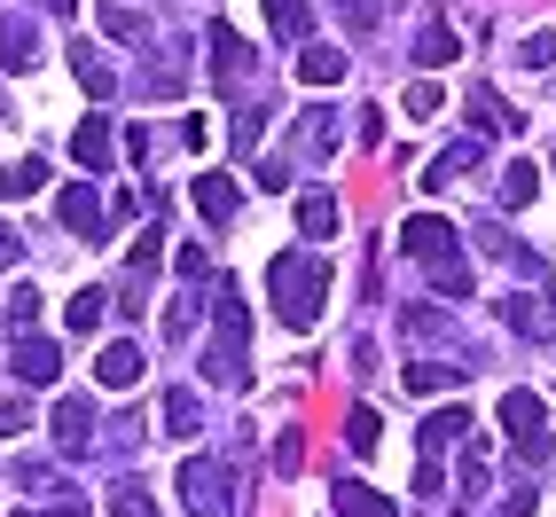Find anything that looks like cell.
<instances>
[{"instance_id": "6da1fadb", "label": "cell", "mask_w": 556, "mask_h": 517, "mask_svg": "<svg viewBox=\"0 0 556 517\" xmlns=\"http://www.w3.org/2000/svg\"><path fill=\"white\" fill-rule=\"evenodd\" d=\"M267 290H275V314H282L290 329H314V321H321V299H329V258L282 251L275 267H267Z\"/></svg>"}, {"instance_id": "7a4b0ae2", "label": "cell", "mask_w": 556, "mask_h": 517, "mask_svg": "<svg viewBox=\"0 0 556 517\" xmlns=\"http://www.w3.org/2000/svg\"><path fill=\"white\" fill-rule=\"evenodd\" d=\"M243 299L236 290H219V329H212V353H204V377L212 384H228V392H243L251 384V361H243Z\"/></svg>"}, {"instance_id": "3957f363", "label": "cell", "mask_w": 556, "mask_h": 517, "mask_svg": "<svg viewBox=\"0 0 556 517\" xmlns=\"http://www.w3.org/2000/svg\"><path fill=\"white\" fill-rule=\"evenodd\" d=\"M180 509H189V517H228L236 509V478L219 463H204V455H189V463H180Z\"/></svg>"}, {"instance_id": "277c9868", "label": "cell", "mask_w": 556, "mask_h": 517, "mask_svg": "<svg viewBox=\"0 0 556 517\" xmlns=\"http://www.w3.org/2000/svg\"><path fill=\"white\" fill-rule=\"evenodd\" d=\"M502 424H509V447L517 455H548V408H541V400L533 392H502Z\"/></svg>"}, {"instance_id": "5b68a950", "label": "cell", "mask_w": 556, "mask_h": 517, "mask_svg": "<svg viewBox=\"0 0 556 517\" xmlns=\"http://www.w3.org/2000/svg\"><path fill=\"white\" fill-rule=\"evenodd\" d=\"M9 368H16V384H55V377H63V353H55L48 338H31V329H24V338H16V361H9Z\"/></svg>"}, {"instance_id": "8992f818", "label": "cell", "mask_w": 556, "mask_h": 517, "mask_svg": "<svg viewBox=\"0 0 556 517\" xmlns=\"http://www.w3.org/2000/svg\"><path fill=\"white\" fill-rule=\"evenodd\" d=\"M55 447H63V455H87V447H94V408H87L79 392L55 400Z\"/></svg>"}, {"instance_id": "52a82bcc", "label": "cell", "mask_w": 556, "mask_h": 517, "mask_svg": "<svg viewBox=\"0 0 556 517\" xmlns=\"http://www.w3.org/2000/svg\"><path fill=\"white\" fill-rule=\"evenodd\" d=\"M447 243H455V228H447L439 212H416V219L400 228V251H407V258H424V267H431V258L447 251Z\"/></svg>"}, {"instance_id": "ba28073f", "label": "cell", "mask_w": 556, "mask_h": 517, "mask_svg": "<svg viewBox=\"0 0 556 517\" xmlns=\"http://www.w3.org/2000/svg\"><path fill=\"white\" fill-rule=\"evenodd\" d=\"M212 79H219V87H228V94H236V87L251 79V48L236 40V31H228V24H219V31H212Z\"/></svg>"}, {"instance_id": "9c48e42d", "label": "cell", "mask_w": 556, "mask_h": 517, "mask_svg": "<svg viewBox=\"0 0 556 517\" xmlns=\"http://www.w3.org/2000/svg\"><path fill=\"white\" fill-rule=\"evenodd\" d=\"M71 157H79V165L102 180V173H110V157H118V141H110V118H87L79 134H71Z\"/></svg>"}, {"instance_id": "30bf717a", "label": "cell", "mask_w": 556, "mask_h": 517, "mask_svg": "<svg viewBox=\"0 0 556 517\" xmlns=\"http://www.w3.org/2000/svg\"><path fill=\"white\" fill-rule=\"evenodd\" d=\"M55 212H63V228H71V236H94L102 219H110V212H102V197L87 189V180H79V189H63V197H55Z\"/></svg>"}, {"instance_id": "8fae6325", "label": "cell", "mask_w": 556, "mask_h": 517, "mask_svg": "<svg viewBox=\"0 0 556 517\" xmlns=\"http://www.w3.org/2000/svg\"><path fill=\"white\" fill-rule=\"evenodd\" d=\"M94 384H102V392H134V384H141V353H134V345H102Z\"/></svg>"}, {"instance_id": "7c38bea8", "label": "cell", "mask_w": 556, "mask_h": 517, "mask_svg": "<svg viewBox=\"0 0 556 517\" xmlns=\"http://www.w3.org/2000/svg\"><path fill=\"white\" fill-rule=\"evenodd\" d=\"M0 63H9V71H31V63H40V31H31V16H9V24H0Z\"/></svg>"}, {"instance_id": "4fadbf2b", "label": "cell", "mask_w": 556, "mask_h": 517, "mask_svg": "<svg viewBox=\"0 0 556 517\" xmlns=\"http://www.w3.org/2000/svg\"><path fill=\"white\" fill-rule=\"evenodd\" d=\"M478 157H486V141H478V134H470V141H455V150L424 173V189H455V173H478Z\"/></svg>"}, {"instance_id": "5bb4252c", "label": "cell", "mask_w": 556, "mask_h": 517, "mask_svg": "<svg viewBox=\"0 0 556 517\" xmlns=\"http://www.w3.org/2000/svg\"><path fill=\"white\" fill-rule=\"evenodd\" d=\"M299 79H306V87H338V79H345V48H321V40H306V55H299Z\"/></svg>"}, {"instance_id": "9a60e30c", "label": "cell", "mask_w": 556, "mask_h": 517, "mask_svg": "<svg viewBox=\"0 0 556 517\" xmlns=\"http://www.w3.org/2000/svg\"><path fill=\"white\" fill-rule=\"evenodd\" d=\"M236 204H243V189H236L228 173H204V180H197V212H204V219H236Z\"/></svg>"}, {"instance_id": "2e32d148", "label": "cell", "mask_w": 556, "mask_h": 517, "mask_svg": "<svg viewBox=\"0 0 556 517\" xmlns=\"http://www.w3.org/2000/svg\"><path fill=\"white\" fill-rule=\"evenodd\" d=\"M338 517H400L377 487H361V478H338Z\"/></svg>"}, {"instance_id": "e0dca14e", "label": "cell", "mask_w": 556, "mask_h": 517, "mask_svg": "<svg viewBox=\"0 0 556 517\" xmlns=\"http://www.w3.org/2000/svg\"><path fill=\"white\" fill-rule=\"evenodd\" d=\"M48 189V157H16L0 165V197H40Z\"/></svg>"}, {"instance_id": "ac0fdd59", "label": "cell", "mask_w": 556, "mask_h": 517, "mask_svg": "<svg viewBox=\"0 0 556 517\" xmlns=\"http://www.w3.org/2000/svg\"><path fill=\"white\" fill-rule=\"evenodd\" d=\"M400 377H407V392H455L463 384V368H447V361H416V368H400Z\"/></svg>"}, {"instance_id": "d6986e66", "label": "cell", "mask_w": 556, "mask_h": 517, "mask_svg": "<svg viewBox=\"0 0 556 517\" xmlns=\"http://www.w3.org/2000/svg\"><path fill=\"white\" fill-rule=\"evenodd\" d=\"M455 55H463V40H455V31H447V24H431V31H424V40H416V63H424V71H447Z\"/></svg>"}, {"instance_id": "ffe728a7", "label": "cell", "mask_w": 556, "mask_h": 517, "mask_svg": "<svg viewBox=\"0 0 556 517\" xmlns=\"http://www.w3.org/2000/svg\"><path fill=\"white\" fill-rule=\"evenodd\" d=\"M267 24L282 31V40H306V31H314V9H306V0H267Z\"/></svg>"}, {"instance_id": "44dd1931", "label": "cell", "mask_w": 556, "mask_h": 517, "mask_svg": "<svg viewBox=\"0 0 556 517\" xmlns=\"http://www.w3.org/2000/svg\"><path fill=\"white\" fill-rule=\"evenodd\" d=\"M299 228H306L314 243H329V236H338V197H306V204H299Z\"/></svg>"}, {"instance_id": "7402d4cb", "label": "cell", "mask_w": 556, "mask_h": 517, "mask_svg": "<svg viewBox=\"0 0 556 517\" xmlns=\"http://www.w3.org/2000/svg\"><path fill=\"white\" fill-rule=\"evenodd\" d=\"M165 424H173V439H197V431H204L197 392H165Z\"/></svg>"}, {"instance_id": "603a6c76", "label": "cell", "mask_w": 556, "mask_h": 517, "mask_svg": "<svg viewBox=\"0 0 556 517\" xmlns=\"http://www.w3.org/2000/svg\"><path fill=\"white\" fill-rule=\"evenodd\" d=\"M102 314H110V299H102V290H79V299H71V329H79V338H94V329H102Z\"/></svg>"}, {"instance_id": "cb8c5ba5", "label": "cell", "mask_w": 556, "mask_h": 517, "mask_svg": "<svg viewBox=\"0 0 556 517\" xmlns=\"http://www.w3.org/2000/svg\"><path fill=\"white\" fill-rule=\"evenodd\" d=\"M533 189H541V173H533L526 157H517V165L502 173V204H509V212H517V204H533Z\"/></svg>"}, {"instance_id": "d4e9b609", "label": "cell", "mask_w": 556, "mask_h": 517, "mask_svg": "<svg viewBox=\"0 0 556 517\" xmlns=\"http://www.w3.org/2000/svg\"><path fill=\"white\" fill-rule=\"evenodd\" d=\"M345 439H353V455H377V439H384L377 408H353V416H345Z\"/></svg>"}, {"instance_id": "484cf974", "label": "cell", "mask_w": 556, "mask_h": 517, "mask_svg": "<svg viewBox=\"0 0 556 517\" xmlns=\"http://www.w3.org/2000/svg\"><path fill=\"white\" fill-rule=\"evenodd\" d=\"M470 110H478V118H486L494 134H517V118H509V102H502L494 87H470Z\"/></svg>"}, {"instance_id": "4316f807", "label": "cell", "mask_w": 556, "mask_h": 517, "mask_svg": "<svg viewBox=\"0 0 556 517\" xmlns=\"http://www.w3.org/2000/svg\"><path fill=\"white\" fill-rule=\"evenodd\" d=\"M110 517H157V502H150V494H141L134 478H126V487H110Z\"/></svg>"}, {"instance_id": "83f0119b", "label": "cell", "mask_w": 556, "mask_h": 517, "mask_svg": "<svg viewBox=\"0 0 556 517\" xmlns=\"http://www.w3.org/2000/svg\"><path fill=\"white\" fill-rule=\"evenodd\" d=\"M431 282H439V290H470V258L439 251V258H431Z\"/></svg>"}, {"instance_id": "f1b7e54d", "label": "cell", "mask_w": 556, "mask_h": 517, "mask_svg": "<svg viewBox=\"0 0 556 517\" xmlns=\"http://www.w3.org/2000/svg\"><path fill=\"white\" fill-rule=\"evenodd\" d=\"M79 87H87V94H110V87H118V79H110V63H102L94 48H79Z\"/></svg>"}, {"instance_id": "f546056e", "label": "cell", "mask_w": 556, "mask_h": 517, "mask_svg": "<svg viewBox=\"0 0 556 517\" xmlns=\"http://www.w3.org/2000/svg\"><path fill=\"white\" fill-rule=\"evenodd\" d=\"M299 134H306V150H321V157L338 150V126H329V110H306V126H299Z\"/></svg>"}, {"instance_id": "4dcf8cb0", "label": "cell", "mask_w": 556, "mask_h": 517, "mask_svg": "<svg viewBox=\"0 0 556 517\" xmlns=\"http://www.w3.org/2000/svg\"><path fill=\"white\" fill-rule=\"evenodd\" d=\"M94 24L110 31V40H141V16L134 9H94Z\"/></svg>"}, {"instance_id": "1f68e13d", "label": "cell", "mask_w": 556, "mask_h": 517, "mask_svg": "<svg viewBox=\"0 0 556 517\" xmlns=\"http://www.w3.org/2000/svg\"><path fill=\"white\" fill-rule=\"evenodd\" d=\"M329 9H338L345 16V31H368V24H377L384 9H377V0H329Z\"/></svg>"}, {"instance_id": "d6a6232c", "label": "cell", "mask_w": 556, "mask_h": 517, "mask_svg": "<svg viewBox=\"0 0 556 517\" xmlns=\"http://www.w3.org/2000/svg\"><path fill=\"white\" fill-rule=\"evenodd\" d=\"M400 102H407V118H431V110H439V87H431V79H407Z\"/></svg>"}, {"instance_id": "836d02e7", "label": "cell", "mask_w": 556, "mask_h": 517, "mask_svg": "<svg viewBox=\"0 0 556 517\" xmlns=\"http://www.w3.org/2000/svg\"><path fill=\"white\" fill-rule=\"evenodd\" d=\"M9 321H16V338H24V329H31V321H40V290H31V282L16 290V299H9Z\"/></svg>"}, {"instance_id": "e575fe53", "label": "cell", "mask_w": 556, "mask_h": 517, "mask_svg": "<svg viewBox=\"0 0 556 517\" xmlns=\"http://www.w3.org/2000/svg\"><path fill=\"white\" fill-rule=\"evenodd\" d=\"M517 63H526V71H548V63H556V31H533V40H526V55H517Z\"/></svg>"}, {"instance_id": "d590c367", "label": "cell", "mask_w": 556, "mask_h": 517, "mask_svg": "<svg viewBox=\"0 0 556 517\" xmlns=\"http://www.w3.org/2000/svg\"><path fill=\"white\" fill-rule=\"evenodd\" d=\"M31 431V408L24 400H0V439H24Z\"/></svg>"}, {"instance_id": "8d00e7d4", "label": "cell", "mask_w": 556, "mask_h": 517, "mask_svg": "<svg viewBox=\"0 0 556 517\" xmlns=\"http://www.w3.org/2000/svg\"><path fill=\"white\" fill-rule=\"evenodd\" d=\"M180 275L204 282V275H212V251H204V243H189V251H180Z\"/></svg>"}, {"instance_id": "74e56055", "label": "cell", "mask_w": 556, "mask_h": 517, "mask_svg": "<svg viewBox=\"0 0 556 517\" xmlns=\"http://www.w3.org/2000/svg\"><path fill=\"white\" fill-rule=\"evenodd\" d=\"M16 258H24V236H16V228H0V267H16Z\"/></svg>"}, {"instance_id": "f35d334b", "label": "cell", "mask_w": 556, "mask_h": 517, "mask_svg": "<svg viewBox=\"0 0 556 517\" xmlns=\"http://www.w3.org/2000/svg\"><path fill=\"white\" fill-rule=\"evenodd\" d=\"M16 517H31V509H16ZM55 517H87V509H55Z\"/></svg>"}]
</instances>
